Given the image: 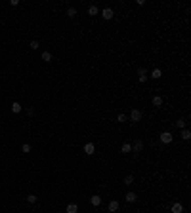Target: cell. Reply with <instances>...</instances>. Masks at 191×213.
<instances>
[{"label": "cell", "mask_w": 191, "mask_h": 213, "mask_svg": "<svg viewBox=\"0 0 191 213\" xmlns=\"http://www.w3.org/2000/svg\"><path fill=\"white\" fill-rule=\"evenodd\" d=\"M21 108H23V106L19 105L17 101H13V103H12V112H15V114H17V112H21Z\"/></svg>", "instance_id": "11"}, {"label": "cell", "mask_w": 191, "mask_h": 213, "mask_svg": "<svg viewBox=\"0 0 191 213\" xmlns=\"http://www.w3.org/2000/svg\"><path fill=\"white\" fill-rule=\"evenodd\" d=\"M101 15H103V19H107L109 21V19L113 17V10H111V8H105V10L101 12Z\"/></svg>", "instance_id": "6"}, {"label": "cell", "mask_w": 191, "mask_h": 213, "mask_svg": "<svg viewBox=\"0 0 191 213\" xmlns=\"http://www.w3.org/2000/svg\"><path fill=\"white\" fill-rule=\"evenodd\" d=\"M134 183V175H126L124 177V185H132Z\"/></svg>", "instance_id": "20"}, {"label": "cell", "mask_w": 191, "mask_h": 213, "mask_svg": "<svg viewBox=\"0 0 191 213\" xmlns=\"http://www.w3.org/2000/svg\"><path fill=\"white\" fill-rule=\"evenodd\" d=\"M117 120H119V122H126V114H119Z\"/></svg>", "instance_id": "25"}, {"label": "cell", "mask_w": 191, "mask_h": 213, "mask_svg": "<svg viewBox=\"0 0 191 213\" xmlns=\"http://www.w3.org/2000/svg\"><path fill=\"white\" fill-rule=\"evenodd\" d=\"M78 211V206H76V204H69V206H67V213H76Z\"/></svg>", "instance_id": "16"}, {"label": "cell", "mask_w": 191, "mask_h": 213, "mask_svg": "<svg viewBox=\"0 0 191 213\" xmlns=\"http://www.w3.org/2000/svg\"><path fill=\"white\" fill-rule=\"evenodd\" d=\"M27 202H29V204H34V202H36V196H34V194H29V196H27Z\"/></svg>", "instance_id": "23"}, {"label": "cell", "mask_w": 191, "mask_h": 213, "mask_svg": "<svg viewBox=\"0 0 191 213\" xmlns=\"http://www.w3.org/2000/svg\"><path fill=\"white\" fill-rule=\"evenodd\" d=\"M160 76H162V70H160V69H153V72H151V78H155V80H159Z\"/></svg>", "instance_id": "12"}, {"label": "cell", "mask_w": 191, "mask_h": 213, "mask_svg": "<svg viewBox=\"0 0 191 213\" xmlns=\"http://www.w3.org/2000/svg\"><path fill=\"white\" fill-rule=\"evenodd\" d=\"M138 78H140V82H145L147 80V70L141 67V69H138Z\"/></svg>", "instance_id": "3"}, {"label": "cell", "mask_w": 191, "mask_h": 213, "mask_svg": "<svg viewBox=\"0 0 191 213\" xmlns=\"http://www.w3.org/2000/svg\"><path fill=\"white\" fill-rule=\"evenodd\" d=\"M172 133L170 131H164V133H160V141H162V143H172Z\"/></svg>", "instance_id": "2"}, {"label": "cell", "mask_w": 191, "mask_h": 213, "mask_svg": "<svg viewBox=\"0 0 191 213\" xmlns=\"http://www.w3.org/2000/svg\"><path fill=\"white\" fill-rule=\"evenodd\" d=\"M182 211H184V207H182V204H180V202L172 204V213H182Z\"/></svg>", "instance_id": "8"}, {"label": "cell", "mask_w": 191, "mask_h": 213, "mask_svg": "<svg viewBox=\"0 0 191 213\" xmlns=\"http://www.w3.org/2000/svg\"><path fill=\"white\" fill-rule=\"evenodd\" d=\"M121 152H122V154H128V152H132V145H130V143H124V145L121 147Z\"/></svg>", "instance_id": "9"}, {"label": "cell", "mask_w": 191, "mask_h": 213, "mask_svg": "<svg viewBox=\"0 0 191 213\" xmlns=\"http://www.w3.org/2000/svg\"><path fill=\"white\" fill-rule=\"evenodd\" d=\"M21 151H23V152H31V145H23V147H21Z\"/></svg>", "instance_id": "24"}, {"label": "cell", "mask_w": 191, "mask_h": 213, "mask_svg": "<svg viewBox=\"0 0 191 213\" xmlns=\"http://www.w3.org/2000/svg\"><path fill=\"white\" fill-rule=\"evenodd\" d=\"M176 128H178V130H184L185 128V120H178V122H176Z\"/></svg>", "instance_id": "21"}, {"label": "cell", "mask_w": 191, "mask_h": 213, "mask_svg": "<svg viewBox=\"0 0 191 213\" xmlns=\"http://www.w3.org/2000/svg\"><path fill=\"white\" fill-rule=\"evenodd\" d=\"M141 149H143V143H141V141H136V143L132 145V151H136V152H140Z\"/></svg>", "instance_id": "15"}, {"label": "cell", "mask_w": 191, "mask_h": 213, "mask_svg": "<svg viewBox=\"0 0 191 213\" xmlns=\"http://www.w3.org/2000/svg\"><path fill=\"white\" fill-rule=\"evenodd\" d=\"M90 202H92V206H101V196H97V194H94L92 198H90Z\"/></svg>", "instance_id": "5"}, {"label": "cell", "mask_w": 191, "mask_h": 213, "mask_svg": "<svg viewBox=\"0 0 191 213\" xmlns=\"http://www.w3.org/2000/svg\"><path fill=\"white\" fill-rule=\"evenodd\" d=\"M162 103H164V99H162L160 95H155V97H153V105H155V106H160Z\"/></svg>", "instance_id": "10"}, {"label": "cell", "mask_w": 191, "mask_h": 213, "mask_svg": "<svg viewBox=\"0 0 191 213\" xmlns=\"http://www.w3.org/2000/svg\"><path fill=\"white\" fill-rule=\"evenodd\" d=\"M182 139H184V141H189L191 139V131L189 130H185V128L182 130Z\"/></svg>", "instance_id": "14"}, {"label": "cell", "mask_w": 191, "mask_h": 213, "mask_svg": "<svg viewBox=\"0 0 191 213\" xmlns=\"http://www.w3.org/2000/svg\"><path fill=\"white\" fill-rule=\"evenodd\" d=\"M67 15H69V17H75V15H76V10H75V8H69V10H67Z\"/></svg>", "instance_id": "22"}, {"label": "cell", "mask_w": 191, "mask_h": 213, "mask_svg": "<svg viewBox=\"0 0 191 213\" xmlns=\"http://www.w3.org/2000/svg\"><path fill=\"white\" fill-rule=\"evenodd\" d=\"M42 61L44 63H52V53L50 51H42Z\"/></svg>", "instance_id": "13"}, {"label": "cell", "mask_w": 191, "mask_h": 213, "mask_svg": "<svg viewBox=\"0 0 191 213\" xmlns=\"http://www.w3.org/2000/svg\"><path fill=\"white\" fill-rule=\"evenodd\" d=\"M94 151H96V147H94V143H86L84 145V152H86V154H94Z\"/></svg>", "instance_id": "4"}, {"label": "cell", "mask_w": 191, "mask_h": 213, "mask_svg": "<svg viewBox=\"0 0 191 213\" xmlns=\"http://www.w3.org/2000/svg\"><path fill=\"white\" fill-rule=\"evenodd\" d=\"M88 13H90V15H97V13H99V10H97V6H94V4H92V6L88 8Z\"/></svg>", "instance_id": "17"}, {"label": "cell", "mask_w": 191, "mask_h": 213, "mask_svg": "<svg viewBox=\"0 0 191 213\" xmlns=\"http://www.w3.org/2000/svg\"><path fill=\"white\" fill-rule=\"evenodd\" d=\"M130 120H132V122H140V120H141V110L134 108L132 112H130Z\"/></svg>", "instance_id": "1"}, {"label": "cell", "mask_w": 191, "mask_h": 213, "mask_svg": "<svg viewBox=\"0 0 191 213\" xmlns=\"http://www.w3.org/2000/svg\"><path fill=\"white\" fill-rule=\"evenodd\" d=\"M38 40H31V44H29V48H31V50H38Z\"/></svg>", "instance_id": "19"}, {"label": "cell", "mask_w": 191, "mask_h": 213, "mask_svg": "<svg viewBox=\"0 0 191 213\" xmlns=\"http://www.w3.org/2000/svg\"><path fill=\"white\" fill-rule=\"evenodd\" d=\"M136 198H138V196L134 194V192H128V194H126V202H128V204H132V202H136Z\"/></svg>", "instance_id": "18"}, {"label": "cell", "mask_w": 191, "mask_h": 213, "mask_svg": "<svg viewBox=\"0 0 191 213\" xmlns=\"http://www.w3.org/2000/svg\"><path fill=\"white\" fill-rule=\"evenodd\" d=\"M109 211L115 213V211H119V202L113 200V202H109Z\"/></svg>", "instance_id": "7"}]
</instances>
